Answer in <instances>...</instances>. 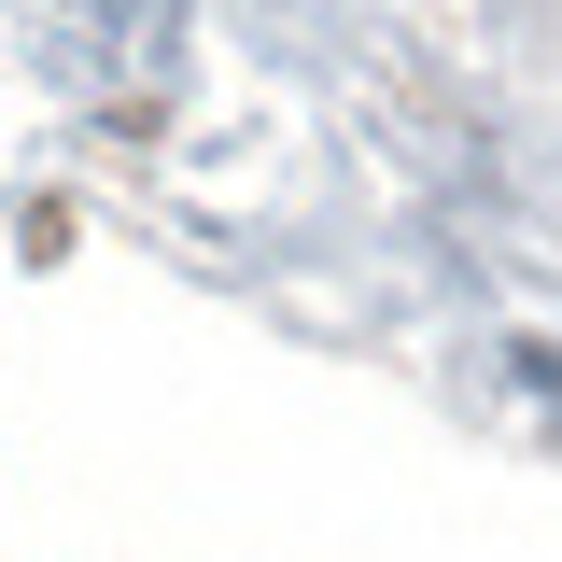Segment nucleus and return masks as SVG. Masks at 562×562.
<instances>
[]
</instances>
